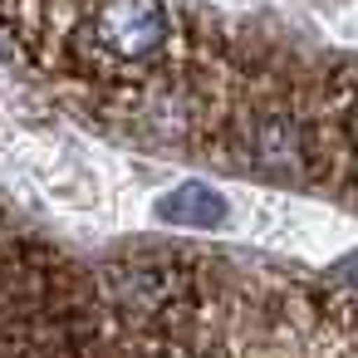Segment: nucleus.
<instances>
[{
  "mask_svg": "<svg viewBox=\"0 0 358 358\" xmlns=\"http://www.w3.org/2000/svg\"><path fill=\"white\" fill-rule=\"evenodd\" d=\"M348 138H353V148H358V99H353V108H348Z\"/></svg>",
  "mask_w": 358,
  "mask_h": 358,
  "instance_id": "nucleus-2",
  "label": "nucleus"
},
{
  "mask_svg": "<svg viewBox=\"0 0 358 358\" xmlns=\"http://www.w3.org/2000/svg\"><path fill=\"white\" fill-rule=\"evenodd\" d=\"M84 40L103 64L143 69L167 55L172 10H167V0H99L84 20Z\"/></svg>",
  "mask_w": 358,
  "mask_h": 358,
  "instance_id": "nucleus-1",
  "label": "nucleus"
}]
</instances>
